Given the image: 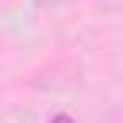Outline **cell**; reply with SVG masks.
<instances>
[{
  "label": "cell",
  "mask_w": 123,
  "mask_h": 123,
  "mask_svg": "<svg viewBox=\"0 0 123 123\" xmlns=\"http://www.w3.org/2000/svg\"><path fill=\"white\" fill-rule=\"evenodd\" d=\"M40 10H53V7H67V3H77V0H33Z\"/></svg>",
  "instance_id": "6da1fadb"
},
{
  "label": "cell",
  "mask_w": 123,
  "mask_h": 123,
  "mask_svg": "<svg viewBox=\"0 0 123 123\" xmlns=\"http://www.w3.org/2000/svg\"><path fill=\"white\" fill-rule=\"evenodd\" d=\"M47 123H73V117L70 113H57V117H50Z\"/></svg>",
  "instance_id": "7a4b0ae2"
}]
</instances>
